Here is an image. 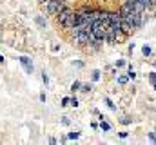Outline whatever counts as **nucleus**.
Segmentation results:
<instances>
[{"label": "nucleus", "instance_id": "f257e3e1", "mask_svg": "<svg viewBox=\"0 0 156 145\" xmlns=\"http://www.w3.org/2000/svg\"><path fill=\"white\" fill-rule=\"evenodd\" d=\"M58 22H60V26L73 29L75 26H78V13H75L73 9L66 7V9H62V11L58 13Z\"/></svg>", "mask_w": 156, "mask_h": 145}, {"label": "nucleus", "instance_id": "f03ea898", "mask_svg": "<svg viewBox=\"0 0 156 145\" xmlns=\"http://www.w3.org/2000/svg\"><path fill=\"white\" fill-rule=\"evenodd\" d=\"M66 7L67 6H66L64 0H47L46 2V11L49 15H58L62 9H66Z\"/></svg>", "mask_w": 156, "mask_h": 145}, {"label": "nucleus", "instance_id": "7ed1b4c3", "mask_svg": "<svg viewBox=\"0 0 156 145\" xmlns=\"http://www.w3.org/2000/svg\"><path fill=\"white\" fill-rule=\"evenodd\" d=\"M22 64H24V67H26V71H27V72L33 71V64L29 62V58H22Z\"/></svg>", "mask_w": 156, "mask_h": 145}, {"label": "nucleus", "instance_id": "20e7f679", "mask_svg": "<svg viewBox=\"0 0 156 145\" xmlns=\"http://www.w3.org/2000/svg\"><path fill=\"white\" fill-rule=\"evenodd\" d=\"M100 127H102V131H109V129H111V125H109V123H105V122H102Z\"/></svg>", "mask_w": 156, "mask_h": 145}, {"label": "nucleus", "instance_id": "39448f33", "mask_svg": "<svg viewBox=\"0 0 156 145\" xmlns=\"http://www.w3.org/2000/svg\"><path fill=\"white\" fill-rule=\"evenodd\" d=\"M118 84H120V85H125V84H127V78H125V76H120V78H118Z\"/></svg>", "mask_w": 156, "mask_h": 145}, {"label": "nucleus", "instance_id": "423d86ee", "mask_svg": "<svg viewBox=\"0 0 156 145\" xmlns=\"http://www.w3.org/2000/svg\"><path fill=\"white\" fill-rule=\"evenodd\" d=\"M140 2H142L145 7H151V2H152V0H140Z\"/></svg>", "mask_w": 156, "mask_h": 145}, {"label": "nucleus", "instance_id": "0eeeda50", "mask_svg": "<svg viewBox=\"0 0 156 145\" xmlns=\"http://www.w3.org/2000/svg\"><path fill=\"white\" fill-rule=\"evenodd\" d=\"M142 51H143V55H151V47H149V45H145Z\"/></svg>", "mask_w": 156, "mask_h": 145}, {"label": "nucleus", "instance_id": "6e6552de", "mask_svg": "<svg viewBox=\"0 0 156 145\" xmlns=\"http://www.w3.org/2000/svg\"><path fill=\"white\" fill-rule=\"evenodd\" d=\"M151 82H152V85L156 87V72H152V75H151Z\"/></svg>", "mask_w": 156, "mask_h": 145}, {"label": "nucleus", "instance_id": "1a4fd4ad", "mask_svg": "<svg viewBox=\"0 0 156 145\" xmlns=\"http://www.w3.org/2000/svg\"><path fill=\"white\" fill-rule=\"evenodd\" d=\"M98 78H100V72L95 71V72H93V80H98Z\"/></svg>", "mask_w": 156, "mask_h": 145}, {"label": "nucleus", "instance_id": "9d476101", "mask_svg": "<svg viewBox=\"0 0 156 145\" xmlns=\"http://www.w3.org/2000/svg\"><path fill=\"white\" fill-rule=\"evenodd\" d=\"M69 103H71L69 98H64V100H62V105H69Z\"/></svg>", "mask_w": 156, "mask_h": 145}, {"label": "nucleus", "instance_id": "9b49d317", "mask_svg": "<svg viewBox=\"0 0 156 145\" xmlns=\"http://www.w3.org/2000/svg\"><path fill=\"white\" fill-rule=\"evenodd\" d=\"M105 103H107V105H109V107H111V109H114V103H113V102H111V100H109V98H107V100H105Z\"/></svg>", "mask_w": 156, "mask_h": 145}, {"label": "nucleus", "instance_id": "f8f14e48", "mask_svg": "<svg viewBox=\"0 0 156 145\" xmlns=\"http://www.w3.org/2000/svg\"><path fill=\"white\" fill-rule=\"evenodd\" d=\"M71 105L76 107V105H78V100H76V98H71Z\"/></svg>", "mask_w": 156, "mask_h": 145}, {"label": "nucleus", "instance_id": "ddd939ff", "mask_svg": "<svg viewBox=\"0 0 156 145\" xmlns=\"http://www.w3.org/2000/svg\"><path fill=\"white\" fill-rule=\"evenodd\" d=\"M134 76H136V75H134V71H132V67L129 69V78H134Z\"/></svg>", "mask_w": 156, "mask_h": 145}, {"label": "nucleus", "instance_id": "4468645a", "mask_svg": "<svg viewBox=\"0 0 156 145\" xmlns=\"http://www.w3.org/2000/svg\"><path fill=\"white\" fill-rule=\"evenodd\" d=\"M80 87V84H78V82H75V84H73V91H76Z\"/></svg>", "mask_w": 156, "mask_h": 145}, {"label": "nucleus", "instance_id": "2eb2a0df", "mask_svg": "<svg viewBox=\"0 0 156 145\" xmlns=\"http://www.w3.org/2000/svg\"><path fill=\"white\" fill-rule=\"evenodd\" d=\"M151 140H152V141L156 143V134H154V132H151Z\"/></svg>", "mask_w": 156, "mask_h": 145}]
</instances>
